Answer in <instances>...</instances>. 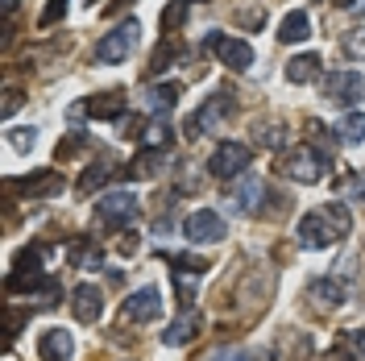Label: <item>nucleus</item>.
Masks as SVG:
<instances>
[{"label":"nucleus","instance_id":"obj_1","mask_svg":"<svg viewBox=\"0 0 365 361\" xmlns=\"http://www.w3.org/2000/svg\"><path fill=\"white\" fill-rule=\"evenodd\" d=\"M349 228H353L349 208H344L341 200H332L328 208H316V212H307V216L299 220V245L303 249H328V245H336V241H344Z\"/></svg>","mask_w":365,"mask_h":361},{"label":"nucleus","instance_id":"obj_2","mask_svg":"<svg viewBox=\"0 0 365 361\" xmlns=\"http://www.w3.org/2000/svg\"><path fill=\"white\" fill-rule=\"evenodd\" d=\"M282 175L295 183H319L324 179V171H328V154H319L316 146H295V150H287L282 154Z\"/></svg>","mask_w":365,"mask_h":361},{"label":"nucleus","instance_id":"obj_3","mask_svg":"<svg viewBox=\"0 0 365 361\" xmlns=\"http://www.w3.org/2000/svg\"><path fill=\"white\" fill-rule=\"evenodd\" d=\"M232 108H237V104H232V96H228V91H216L200 113H191L187 121H182V133L191 137V141H195V137H204V133H216L228 116H232Z\"/></svg>","mask_w":365,"mask_h":361},{"label":"nucleus","instance_id":"obj_4","mask_svg":"<svg viewBox=\"0 0 365 361\" xmlns=\"http://www.w3.org/2000/svg\"><path fill=\"white\" fill-rule=\"evenodd\" d=\"M137 216H141V203L133 191H108L96 200V220L104 228H129Z\"/></svg>","mask_w":365,"mask_h":361},{"label":"nucleus","instance_id":"obj_5","mask_svg":"<svg viewBox=\"0 0 365 361\" xmlns=\"http://www.w3.org/2000/svg\"><path fill=\"white\" fill-rule=\"evenodd\" d=\"M50 283L42 274V249H25V253H17V266H13V274H9V295H21V291H38L42 295V287Z\"/></svg>","mask_w":365,"mask_h":361},{"label":"nucleus","instance_id":"obj_6","mask_svg":"<svg viewBox=\"0 0 365 361\" xmlns=\"http://www.w3.org/2000/svg\"><path fill=\"white\" fill-rule=\"evenodd\" d=\"M137 38H141V25L137 21L116 25L113 34H104V38L96 42V63H125L137 50Z\"/></svg>","mask_w":365,"mask_h":361},{"label":"nucleus","instance_id":"obj_7","mask_svg":"<svg viewBox=\"0 0 365 361\" xmlns=\"http://www.w3.org/2000/svg\"><path fill=\"white\" fill-rule=\"evenodd\" d=\"M245 166H250V146H241V141H220L216 154L207 158V171L216 179H237V175H245Z\"/></svg>","mask_w":365,"mask_h":361},{"label":"nucleus","instance_id":"obj_8","mask_svg":"<svg viewBox=\"0 0 365 361\" xmlns=\"http://www.w3.org/2000/svg\"><path fill=\"white\" fill-rule=\"evenodd\" d=\"M228 228H225V216L220 212H212V208H200V212H191L187 220H182V237L195 245H212V241H220Z\"/></svg>","mask_w":365,"mask_h":361},{"label":"nucleus","instance_id":"obj_9","mask_svg":"<svg viewBox=\"0 0 365 361\" xmlns=\"http://www.w3.org/2000/svg\"><path fill=\"white\" fill-rule=\"evenodd\" d=\"M324 96H328L332 104H341V108H353L365 96V79L357 71H332V75L324 79Z\"/></svg>","mask_w":365,"mask_h":361},{"label":"nucleus","instance_id":"obj_10","mask_svg":"<svg viewBox=\"0 0 365 361\" xmlns=\"http://www.w3.org/2000/svg\"><path fill=\"white\" fill-rule=\"evenodd\" d=\"M207 46L216 50V59L225 63L228 71H250L253 67V46L245 38H228V34H212Z\"/></svg>","mask_w":365,"mask_h":361},{"label":"nucleus","instance_id":"obj_11","mask_svg":"<svg viewBox=\"0 0 365 361\" xmlns=\"http://www.w3.org/2000/svg\"><path fill=\"white\" fill-rule=\"evenodd\" d=\"M120 316H125V324H150V320H158L162 316V291H154V287L133 291L129 299H125Z\"/></svg>","mask_w":365,"mask_h":361},{"label":"nucleus","instance_id":"obj_12","mask_svg":"<svg viewBox=\"0 0 365 361\" xmlns=\"http://www.w3.org/2000/svg\"><path fill=\"white\" fill-rule=\"evenodd\" d=\"M71 312H75V320H79V324H96V320L104 316V295H100V287H91V283L75 287Z\"/></svg>","mask_w":365,"mask_h":361},{"label":"nucleus","instance_id":"obj_13","mask_svg":"<svg viewBox=\"0 0 365 361\" xmlns=\"http://www.w3.org/2000/svg\"><path fill=\"white\" fill-rule=\"evenodd\" d=\"M96 116V121H116V116H125V100L116 96V91H104V96H91L88 104H75L71 116Z\"/></svg>","mask_w":365,"mask_h":361},{"label":"nucleus","instance_id":"obj_14","mask_svg":"<svg viewBox=\"0 0 365 361\" xmlns=\"http://www.w3.org/2000/svg\"><path fill=\"white\" fill-rule=\"evenodd\" d=\"M9 191H25L29 200H50L54 191H63V175L42 171V175H34V179H9Z\"/></svg>","mask_w":365,"mask_h":361},{"label":"nucleus","instance_id":"obj_15","mask_svg":"<svg viewBox=\"0 0 365 361\" xmlns=\"http://www.w3.org/2000/svg\"><path fill=\"white\" fill-rule=\"evenodd\" d=\"M38 357L42 361H71L75 357L71 332H63V328H46L42 337H38Z\"/></svg>","mask_w":365,"mask_h":361},{"label":"nucleus","instance_id":"obj_16","mask_svg":"<svg viewBox=\"0 0 365 361\" xmlns=\"http://www.w3.org/2000/svg\"><path fill=\"white\" fill-rule=\"evenodd\" d=\"M200 324H204V316H200L195 307H187L179 320H170V324H166V332H162V345H187V340L200 332Z\"/></svg>","mask_w":365,"mask_h":361},{"label":"nucleus","instance_id":"obj_17","mask_svg":"<svg viewBox=\"0 0 365 361\" xmlns=\"http://www.w3.org/2000/svg\"><path fill=\"white\" fill-rule=\"evenodd\" d=\"M67 258H71V266H79V270H100V262H104V253H100V245H96L91 237L71 241Z\"/></svg>","mask_w":365,"mask_h":361},{"label":"nucleus","instance_id":"obj_18","mask_svg":"<svg viewBox=\"0 0 365 361\" xmlns=\"http://www.w3.org/2000/svg\"><path fill=\"white\" fill-rule=\"evenodd\" d=\"M262 195H266V183L257 179V175L241 179V187L232 191V200H237V208H241V212H262Z\"/></svg>","mask_w":365,"mask_h":361},{"label":"nucleus","instance_id":"obj_19","mask_svg":"<svg viewBox=\"0 0 365 361\" xmlns=\"http://www.w3.org/2000/svg\"><path fill=\"white\" fill-rule=\"evenodd\" d=\"M175 104H179V83H158V88L145 91V108L154 116H166Z\"/></svg>","mask_w":365,"mask_h":361},{"label":"nucleus","instance_id":"obj_20","mask_svg":"<svg viewBox=\"0 0 365 361\" xmlns=\"http://www.w3.org/2000/svg\"><path fill=\"white\" fill-rule=\"evenodd\" d=\"M278 38H282V42H307V38H312V21H307V13H303V9L287 13L282 25H278Z\"/></svg>","mask_w":365,"mask_h":361},{"label":"nucleus","instance_id":"obj_21","mask_svg":"<svg viewBox=\"0 0 365 361\" xmlns=\"http://www.w3.org/2000/svg\"><path fill=\"white\" fill-rule=\"evenodd\" d=\"M253 141H257L262 150H282V146H287V125H282V121H257V125H253Z\"/></svg>","mask_w":365,"mask_h":361},{"label":"nucleus","instance_id":"obj_22","mask_svg":"<svg viewBox=\"0 0 365 361\" xmlns=\"http://www.w3.org/2000/svg\"><path fill=\"white\" fill-rule=\"evenodd\" d=\"M162 158H166V154H162V146H145V150L129 162V175H133V179H154V175H158V166H162Z\"/></svg>","mask_w":365,"mask_h":361},{"label":"nucleus","instance_id":"obj_23","mask_svg":"<svg viewBox=\"0 0 365 361\" xmlns=\"http://www.w3.org/2000/svg\"><path fill=\"white\" fill-rule=\"evenodd\" d=\"M307 295L316 299L319 307H341L344 303V287L336 283V278H316V283L307 287Z\"/></svg>","mask_w":365,"mask_h":361},{"label":"nucleus","instance_id":"obj_24","mask_svg":"<svg viewBox=\"0 0 365 361\" xmlns=\"http://www.w3.org/2000/svg\"><path fill=\"white\" fill-rule=\"evenodd\" d=\"M316 75H319V54H299V59L287 63V79L291 83H312Z\"/></svg>","mask_w":365,"mask_h":361},{"label":"nucleus","instance_id":"obj_25","mask_svg":"<svg viewBox=\"0 0 365 361\" xmlns=\"http://www.w3.org/2000/svg\"><path fill=\"white\" fill-rule=\"evenodd\" d=\"M108 179H113V166H108V162H91L88 171H83V179L75 183V191H79V195H91L96 187H104Z\"/></svg>","mask_w":365,"mask_h":361},{"label":"nucleus","instance_id":"obj_26","mask_svg":"<svg viewBox=\"0 0 365 361\" xmlns=\"http://www.w3.org/2000/svg\"><path fill=\"white\" fill-rule=\"evenodd\" d=\"M332 133L341 137V141H349V146H357V141H365V113H349V116H341Z\"/></svg>","mask_w":365,"mask_h":361},{"label":"nucleus","instance_id":"obj_27","mask_svg":"<svg viewBox=\"0 0 365 361\" xmlns=\"http://www.w3.org/2000/svg\"><path fill=\"white\" fill-rule=\"evenodd\" d=\"M187 4H191V0H170V4L162 9V34H175V29L187 21Z\"/></svg>","mask_w":365,"mask_h":361},{"label":"nucleus","instance_id":"obj_28","mask_svg":"<svg viewBox=\"0 0 365 361\" xmlns=\"http://www.w3.org/2000/svg\"><path fill=\"white\" fill-rule=\"evenodd\" d=\"M166 262H170L179 274H204L207 270V262L195 258V253H166Z\"/></svg>","mask_w":365,"mask_h":361},{"label":"nucleus","instance_id":"obj_29","mask_svg":"<svg viewBox=\"0 0 365 361\" xmlns=\"http://www.w3.org/2000/svg\"><path fill=\"white\" fill-rule=\"evenodd\" d=\"M341 50H344V59H353V63L365 59V29H349L341 38Z\"/></svg>","mask_w":365,"mask_h":361},{"label":"nucleus","instance_id":"obj_30","mask_svg":"<svg viewBox=\"0 0 365 361\" xmlns=\"http://www.w3.org/2000/svg\"><path fill=\"white\" fill-rule=\"evenodd\" d=\"M237 25H241V29H262V25H266V9L253 4V9H245V13H237Z\"/></svg>","mask_w":365,"mask_h":361},{"label":"nucleus","instance_id":"obj_31","mask_svg":"<svg viewBox=\"0 0 365 361\" xmlns=\"http://www.w3.org/2000/svg\"><path fill=\"white\" fill-rule=\"evenodd\" d=\"M58 17H67V0H50V4L42 9V17H38V25H42V29H50Z\"/></svg>","mask_w":365,"mask_h":361},{"label":"nucleus","instance_id":"obj_32","mask_svg":"<svg viewBox=\"0 0 365 361\" xmlns=\"http://www.w3.org/2000/svg\"><path fill=\"white\" fill-rule=\"evenodd\" d=\"M341 195H357V200H365V175L361 171H353V175H344L341 179Z\"/></svg>","mask_w":365,"mask_h":361},{"label":"nucleus","instance_id":"obj_33","mask_svg":"<svg viewBox=\"0 0 365 361\" xmlns=\"http://www.w3.org/2000/svg\"><path fill=\"white\" fill-rule=\"evenodd\" d=\"M34 141H38V129H13V137H9V146L13 150H34Z\"/></svg>","mask_w":365,"mask_h":361},{"label":"nucleus","instance_id":"obj_34","mask_svg":"<svg viewBox=\"0 0 365 361\" xmlns=\"http://www.w3.org/2000/svg\"><path fill=\"white\" fill-rule=\"evenodd\" d=\"M344 349L357 361H365V332H344Z\"/></svg>","mask_w":365,"mask_h":361},{"label":"nucleus","instance_id":"obj_35","mask_svg":"<svg viewBox=\"0 0 365 361\" xmlns=\"http://www.w3.org/2000/svg\"><path fill=\"white\" fill-rule=\"evenodd\" d=\"M145 141H150V146H162V150H166V141H170V129H166V125H150Z\"/></svg>","mask_w":365,"mask_h":361},{"label":"nucleus","instance_id":"obj_36","mask_svg":"<svg viewBox=\"0 0 365 361\" xmlns=\"http://www.w3.org/2000/svg\"><path fill=\"white\" fill-rule=\"evenodd\" d=\"M17 108H21V91L9 88V91H4V116H13Z\"/></svg>","mask_w":365,"mask_h":361},{"label":"nucleus","instance_id":"obj_37","mask_svg":"<svg viewBox=\"0 0 365 361\" xmlns=\"http://www.w3.org/2000/svg\"><path fill=\"white\" fill-rule=\"evenodd\" d=\"M4 9H17V0H4Z\"/></svg>","mask_w":365,"mask_h":361}]
</instances>
